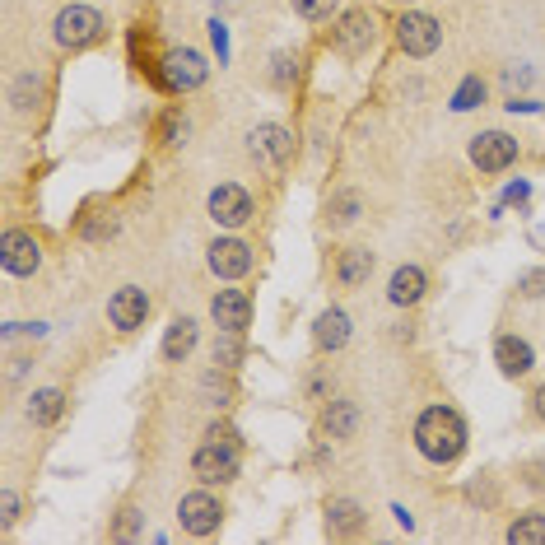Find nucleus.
<instances>
[{"mask_svg": "<svg viewBox=\"0 0 545 545\" xmlns=\"http://www.w3.org/2000/svg\"><path fill=\"white\" fill-rule=\"evenodd\" d=\"M331 10H336V0H294L299 19H331Z\"/></svg>", "mask_w": 545, "mask_h": 545, "instance_id": "nucleus-30", "label": "nucleus"}, {"mask_svg": "<svg viewBox=\"0 0 545 545\" xmlns=\"http://www.w3.org/2000/svg\"><path fill=\"white\" fill-rule=\"evenodd\" d=\"M205 438H224V443H238V434H233L229 424H215V429H210V434H205Z\"/></svg>", "mask_w": 545, "mask_h": 545, "instance_id": "nucleus-35", "label": "nucleus"}, {"mask_svg": "<svg viewBox=\"0 0 545 545\" xmlns=\"http://www.w3.org/2000/svg\"><path fill=\"white\" fill-rule=\"evenodd\" d=\"M494 364L504 368L508 378H522V373H532L536 355H532V345L518 341V336H499L494 341Z\"/></svg>", "mask_w": 545, "mask_h": 545, "instance_id": "nucleus-15", "label": "nucleus"}, {"mask_svg": "<svg viewBox=\"0 0 545 545\" xmlns=\"http://www.w3.org/2000/svg\"><path fill=\"white\" fill-rule=\"evenodd\" d=\"M0 508H5V513H0V518H5V527H10V522H19V494H10V490H5V499H0Z\"/></svg>", "mask_w": 545, "mask_h": 545, "instance_id": "nucleus-34", "label": "nucleus"}, {"mask_svg": "<svg viewBox=\"0 0 545 545\" xmlns=\"http://www.w3.org/2000/svg\"><path fill=\"white\" fill-rule=\"evenodd\" d=\"M0 266L10 275H33L42 266V247L33 233L24 229H10L5 238H0Z\"/></svg>", "mask_w": 545, "mask_h": 545, "instance_id": "nucleus-10", "label": "nucleus"}, {"mask_svg": "<svg viewBox=\"0 0 545 545\" xmlns=\"http://www.w3.org/2000/svg\"><path fill=\"white\" fill-rule=\"evenodd\" d=\"M471 164L480 173H504V168L518 164V140L504 136V131H485V136L471 140Z\"/></svg>", "mask_w": 545, "mask_h": 545, "instance_id": "nucleus-8", "label": "nucleus"}, {"mask_svg": "<svg viewBox=\"0 0 545 545\" xmlns=\"http://www.w3.org/2000/svg\"><path fill=\"white\" fill-rule=\"evenodd\" d=\"M178 518H182V532L187 536H210L219 532V522H224V508H219L215 494H182V504H178Z\"/></svg>", "mask_w": 545, "mask_h": 545, "instance_id": "nucleus-7", "label": "nucleus"}, {"mask_svg": "<svg viewBox=\"0 0 545 545\" xmlns=\"http://www.w3.org/2000/svg\"><path fill=\"white\" fill-rule=\"evenodd\" d=\"M373 275V252L368 247H345L341 261H336V280H341L345 289H359Z\"/></svg>", "mask_w": 545, "mask_h": 545, "instance_id": "nucleus-18", "label": "nucleus"}, {"mask_svg": "<svg viewBox=\"0 0 545 545\" xmlns=\"http://www.w3.org/2000/svg\"><path fill=\"white\" fill-rule=\"evenodd\" d=\"M210 317H215L219 331H243L252 322V299H247L243 289H219L215 299H210Z\"/></svg>", "mask_w": 545, "mask_h": 545, "instance_id": "nucleus-13", "label": "nucleus"}, {"mask_svg": "<svg viewBox=\"0 0 545 545\" xmlns=\"http://www.w3.org/2000/svg\"><path fill=\"white\" fill-rule=\"evenodd\" d=\"M112 233H117V219H112V215L80 219V238H89V243H98V238H112Z\"/></svg>", "mask_w": 545, "mask_h": 545, "instance_id": "nucleus-28", "label": "nucleus"}, {"mask_svg": "<svg viewBox=\"0 0 545 545\" xmlns=\"http://www.w3.org/2000/svg\"><path fill=\"white\" fill-rule=\"evenodd\" d=\"M359 424V406L355 401H331L327 415H322V429H327L331 438H350Z\"/></svg>", "mask_w": 545, "mask_h": 545, "instance_id": "nucleus-21", "label": "nucleus"}, {"mask_svg": "<svg viewBox=\"0 0 545 545\" xmlns=\"http://www.w3.org/2000/svg\"><path fill=\"white\" fill-rule=\"evenodd\" d=\"M61 410H66V392L61 387H42V392L28 396V420L42 424V429L61 420Z\"/></svg>", "mask_w": 545, "mask_h": 545, "instance_id": "nucleus-20", "label": "nucleus"}, {"mask_svg": "<svg viewBox=\"0 0 545 545\" xmlns=\"http://www.w3.org/2000/svg\"><path fill=\"white\" fill-rule=\"evenodd\" d=\"M336 47L345 56H359L373 47V14L368 10H345L341 24H336Z\"/></svg>", "mask_w": 545, "mask_h": 545, "instance_id": "nucleus-14", "label": "nucleus"}, {"mask_svg": "<svg viewBox=\"0 0 545 545\" xmlns=\"http://www.w3.org/2000/svg\"><path fill=\"white\" fill-rule=\"evenodd\" d=\"M196 336H201V331H196L191 317H173V322H168V336H164V359L168 364H182V359L196 350Z\"/></svg>", "mask_w": 545, "mask_h": 545, "instance_id": "nucleus-19", "label": "nucleus"}, {"mask_svg": "<svg viewBox=\"0 0 545 545\" xmlns=\"http://www.w3.org/2000/svg\"><path fill=\"white\" fill-rule=\"evenodd\" d=\"M201 392H205V401H210V406H229L233 387L219 378V368H210V373H205V382H201Z\"/></svg>", "mask_w": 545, "mask_h": 545, "instance_id": "nucleus-27", "label": "nucleus"}, {"mask_svg": "<svg viewBox=\"0 0 545 545\" xmlns=\"http://www.w3.org/2000/svg\"><path fill=\"white\" fill-rule=\"evenodd\" d=\"M159 75H164V84L173 89V94H191V89H201V84H205L210 66H205L201 52H191V47H173V52L164 56Z\"/></svg>", "mask_w": 545, "mask_h": 545, "instance_id": "nucleus-5", "label": "nucleus"}, {"mask_svg": "<svg viewBox=\"0 0 545 545\" xmlns=\"http://www.w3.org/2000/svg\"><path fill=\"white\" fill-rule=\"evenodd\" d=\"M518 289L527 294V299H541V294H545V271H527L518 280Z\"/></svg>", "mask_w": 545, "mask_h": 545, "instance_id": "nucleus-32", "label": "nucleus"}, {"mask_svg": "<svg viewBox=\"0 0 545 545\" xmlns=\"http://www.w3.org/2000/svg\"><path fill=\"white\" fill-rule=\"evenodd\" d=\"M210 359H215V368H238L243 364V331H219V341H215V350H210Z\"/></svg>", "mask_w": 545, "mask_h": 545, "instance_id": "nucleus-22", "label": "nucleus"}, {"mask_svg": "<svg viewBox=\"0 0 545 545\" xmlns=\"http://www.w3.org/2000/svg\"><path fill=\"white\" fill-rule=\"evenodd\" d=\"M504 80H508V89H518V84H527V80H532V70H508Z\"/></svg>", "mask_w": 545, "mask_h": 545, "instance_id": "nucleus-36", "label": "nucleus"}, {"mask_svg": "<svg viewBox=\"0 0 545 545\" xmlns=\"http://www.w3.org/2000/svg\"><path fill=\"white\" fill-rule=\"evenodd\" d=\"M299 75V56H289V52H275V84H289Z\"/></svg>", "mask_w": 545, "mask_h": 545, "instance_id": "nucleus-31", "label": "nucleus"}, {"mask_svg": "<svg viewBox=\"0 0 545 545\" xmlns=\"http://www.w3.org/2000/svg\"><path fill=\"white\" fill-rule=\"evenodd\" d=\"M210 219L219 229H243L252 219V196H247L238 182H224V187L210 191Z\"/></svg>", "mask_w": 545, "mask_h": 545, "instance_id": "nucleus-9", "label": "nucleus"}, {"mask_svg": "<svg viewBox=\"0 0 545 545\" xmlns=\"http://www.w3.org/2000/svg\"><path fill=\"white\" fill-rule=\"evenodd\" d=\"M387 299H392L396 308L420 303L424 299V271H420V266H396L392 280H387Z\"/></svg>", "mask_w": 545, "mask_h": 545, "instance_id": "nucleus-16", "label": "nucleus"}, {"mask_svg": "<svg viewBox=\"0 0 545 545\" xmlns=\"http://www.w3.org/2000/svg\"><path fill=\"white\" fill-rule=\"evenodd\" d=\"M313 341H317V350H341L345 341H350V317L341 313V308H327V313L317 317V327H313Z\"/></svg>", "mask_w": 545, "mask_h": 545, "instance_id": "nucleus-17", "label": "nucleus"}, {"mask_svg": "<svg viewBox=\"0 0 545 545\" xmlns=\"http://www.w3.org/2000/svg\"><path fill=\"white\" fill-rule=\"evenodd\" d=\"M191 471L201 485H229L238 476V443H224V438H210L205 448H196L191 457Z\"/></svg>", "mask_w": 545, "mask_h": 545, "instance_id": "nucleus-3", "label": "nucleus"}, {"mask_svg": "<svg viewBox=\"0 0 545 545\" xmlns=\"http://www.w3.org/2000/svg\"><path fill=\"white\" fill-rule=\"evenodd\" d=\"M210 42H215V52H219V61L229 56V28L219 24V19H210Z\"/></svg>", "mask_w": 545, "mask_h": 545, "instance_id": "nucleus-33", "label": "nucleus"}, {"mask_svg": "<svg viewBox=\"0 0 545 545\" xmlns=\"http://www.w3.org/2000/svg\"><path fill=\"white\" fill-rule=\"evenodd\" d=\"M532 406H536V415H541V420H545V382H541V387H536V392H532Z\"/></svg>", "mask_w": 545, "mask_h": 545, "instance_id": "nucleus-37", "label": "nucleus"}, {"mask_svg": "<svg viewBox=\"0 0 545 545\" xmlns=\"http://www.w3.org/2000/svg\"><path fill=\"white\" fill-rule=\"evenodd\" d=\"M396 42L406 56H434L438 42H443V24L434 14H401L396 19Z\"/></svg>", "mask_w": 545, "mask_h": 545, "instance_id": "nucleus-6", "label": "nucleus"}, {"mask_svg": "<svg viewBox=\"0 0 545 545\" xmlns=\"http://www.w3.org/2000/svg\"><path fill=\"white\" fill-rule=\"evenodd\" d=\"M108 317H112V327H117V331L145 327V317H150V299H145V289H136V285L117 289V294L108 299Z\"/></svg>", "mask_w": 545, "mask_h": 545, "instance_id": "nucleus-12", "label": "nucleus"}, {"mask_svg": "<svg viewBox=\"0 0 545 545\" xmlns=\"http://www.w3.org/2000/svg\"><path fill=\"white\" fill-rule=\"evenodd\" d=\"M327 522H331V532H359V527H364V508H359L355 499H336V504L327 508Z\"/></svg>", "mask_w": 545, "mask_h": 545, "instance_id": "nucleus-23", "label": "nucleus"}, {"mask_svg": "<svg viewBox=\"0 0 545 545\" xmlns=\"http://www.w3.org/2000/svg\"><path fill=\"white\" fill-rule=\"evenodd\" d=\"M508 541L513 545H545V513H522V518L508 527Z\"/></svg>", "mask_w": 545, "mask_h": 545, "instance_id": "nucleus-24", "label": "nucleus"}, {"mask_svg": "<svg viewBox=\"0 0 545 545\" xmlns=\"http://www.w3.org/2000/svg\"><path fill=\"white\" fill-rule=\"evenodd\" d=\"M485 103V80L480 75H471V80H462V89L452 94V112H471Z\"/></svg>", "mask_w": 545, "mask_h": 545, "instance_id": "nucleus-25", "label": "nucleus"}, {"mask_svg": "<svg viewBox=\"0 0 545 545\" xmlns=\"http://www.w3.org/2000/svg\"><path fill=\"white\" fill-rule=\"evenodd\" d=\"M103 14L94 10V5H66V10L56 14V24H52V33H56V42L61 47H70V52H80V47H94L98 38H103Z\"/></svg>", "mask_w": 545, "mask_h": 545, "instance_id": "nucleus-2", "label": "nucleus"}, {"mask_svg": "<svg viewBox=\"0 0 545 545\" xmlns=\"http://www.w3.org/2000/svg\"><path fill=\"white\" fill-rule=\"evenodd\" d=\"M205 261H210V271L219 280H243L252 271V247L238 243V238H215V243L205 247Z\"/></svg>", "mask_w": 545, "mask_h": 545, "instance_id": "nucleus-11", "label": "nucleus"}, {"mask_svg": "<svg viewBox=\"0 0 545 545\" xmlns=\"http://www.w3.org/2000/svg\"><path fill=\"white\" fill-rule=\"evenodd\" d=\"M247 150H252V159H257L261 168L280 173V168L294 159V136H289L285 126L261 122V126H252V131H247Z\"/></svg>", "mask_w": 545, "mask_h": 545, "instance_id": "nucleus-4", "label": "nucleus"}, {"mask_svg": "<svg viewBox=\"0 0 545 545\" xmlns=\"http://www.w3.org/2000/svg\"><path fill=\"white\" fill-rule=\"evenodd\" d=\"M331 215H336V224H350V219H359V196H355V191H341V196L331 201Z\"/></svg>", "mask_w": 545, "mask_h": 545, "instance_id": "nucleus-29", "label": "nucleus"}, {"mask_svg": "<svg viewBox=\"0 0 545 545\" xmlns=\"http://www.w3.org/2000/svg\"><path fill=\"white\" fill-rule=\"evenodd\" d=\"M415 448H420L424 462H434V466H448L462 457L466 448V424L462 415L452 406H429L415 420Z\"/></svg>", "mask_w": 545, "mask_h": 545, "instance_id": "nucleus-1", "label": "nucleus"}, {"mask_svg": "<svg viewBox=\"0 0 545 545\" xmlns=\"http://www.w3.org/2000/svg\"><path fill=\"white\" fill-rule=\"evenodd\" d=\"M38 98H42V84L33 80V75H19V80H14L10 103H14L19 112H33V108H38Z\"/></svg>", "mask_w": 545, "mask_h": 545, "instance_id": "nucleus-26", "label": "nucleus"}]
</instances>
